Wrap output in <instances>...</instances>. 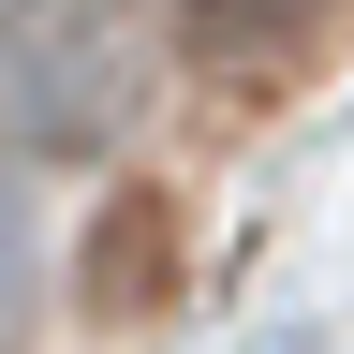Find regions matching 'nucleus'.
<instances>
[{
    "mask_svg": "<svg viewBox=\"0 0 354 354\" xmlns=\"http://www.w3.org/2000/svg\"><path fill=\"white\" fill-rule=\"evenodd\" d=\"M162 15L148 0H0V148L15 162H104L148 118Z\"/></svg>",
    "mask_w": 354,
    "mask_h": 354,
    "instance_id": "1",
    "label": "nucleus"
},
{
    "mask_svg": "<svg viewBox=\"0 0 354 354\" xmlns=\"http://www.w3.org/2000/svg\"><path fill=\"white\" fill-rule=\"evenodd\" d=\"M177 30H192L207 74H281L339 30V0H177Z\"/></svg>",
    "mask_w": 354,
    "mask_h": 354,
    "instance_id": "2",
    "label": "nucleus"
},
{
    "mask_svg": "<svg viewBox=\"0 0 354 354\" xmlns=\"http://www.w3.org/2000/svg\"><path fill=\"white\" fill-rule=\"evenodd\" d=\"M30 295H44V221H30V177H0V339L30 325Z\"/></svg>",
    "mask_w": 354,
    "mask_h": 354,
    "instance_id": "3",
    "label": "nucleus"
}]
</instances>
